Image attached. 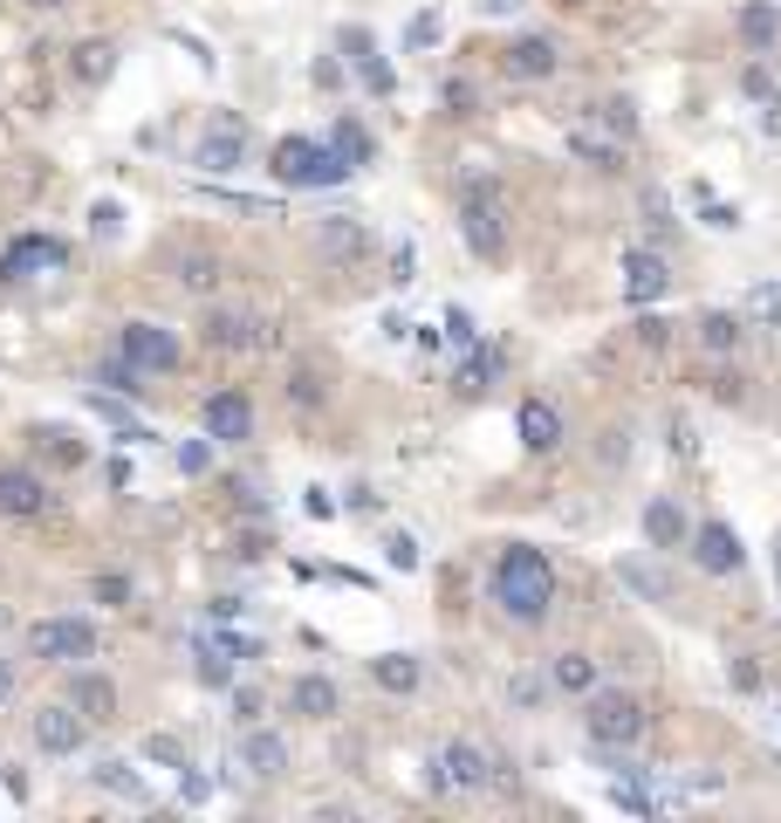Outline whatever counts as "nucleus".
<instances>
[{"mask_svg":"<svg viewBox=\"0 0 781 823\" xmlns=\"http://www.w3.org/2000/svg\"><path fill=\"white\" fill-rule=\"evenodd\" d=\"M521 0H480V14H514Z\"/></svg>","mask_w":781,"mask_h":823,"instance_id":"obj_58","label":"nucleus"},{"mask_svg":"<svg viewBox=\"0 0 781 823\" xmlns=\"http://www.w3.org/2000/svg\"><path fill=\"white\" fill-rule=\"evenodd\" d=\"M206 344L213 350H268L275 323L254 316V309H213V316H206Z\"/></svg>","mask_w":781,"mask_h":823,"instance_id":"obj_11","label":"nucleus"},{"mask_svg":"<svg viewBox=\"0 0 781 823\" xmlns=\"http://www.w3.org/2000/svg\"><path fill=\"white\" fill-rule=\"evenodd\" d=\"M590 111L604 117L617 138H638V103H631V96H604V103H590Z\"/></svg>","mask_w":781,"mask_h":823,"instance_id":"obj_38","label":"nucleus"},{"mask_svg":"<svg viewBox=\"0 0 781 823\" xmlns=\"http://www.w3.org/2000/svg\"><path fill=\"white\" fill-rule=\"evenodd\" d=\"M14 686H21V673H14V659H8V652H0V707H8V700H14Z\"/></svg>","mask_w":781,"mask_h":823,"instance_id":"obj_56","label":"nucleus"},{"mask_svg":"<svg viewBox=\"0 0 781 823\" xmlns=\"http://www.w3.org/2000/svg\"><path fill=\"white\" fill-rule=\"evenodd\" d=\"M329 144H336V159H343L350 172H357V165H371V151H377L371 131H363L357 117H336V124H329Z\"/></svg>","mask_w":781,"mask_h":823,"instance_id":"obj_30","label":"nucleus"},{"mask_svg":"<svg viewBox=\"0 0 781 823\" xmlns=\"http://www.w3.org/2000/svg\"><path fill=\"white\" fill-rule=\"evenodd\" d=\"M48 508V480L28 467H0V514H42Z\"/></svg>","mask_w":781,"mask_h":823,"instance_id":"obj_23","label":"nucleus"},{"mask_svg":"<svg viewBox=\"0 0 781 823\" xmlns=\"http://www.w3.org/2000/svg\"><path fill=\"white\" fill-rule=\"evenodd\" d=\"M117 350H124V357H130V364H138L144 378H159V371H178V357H186V350H178V337H172L165 323H124V329H117Z\"/></svg>","mask_w":781,"mask_h":823,"instance_id":"obj_8","label":"nucleus"},{"mask_svg":"<svg viewBox=\"0 0 781 823\" xmlns=\"http://www.w3.org/2000/svg\"><path fill=\"white\" fill-rule=\"evenodd\" d=\"M172 281L178 289H193V295H206L220 281V254H206V247H178L172 254Z\"/></svg>","mask_w":781,"mask_h":823,"instance_id":"obj_27","label":"nucleus"},{"mask_svg":"<svg viewBox=\"0 0 781 823\" xmlns=\"http://www.w3.org/2000/svg\"><path fill=\"white\" fill-rule=\"evenodd\" d=\"M432 42H439V14H419L405 28V48H432Z\"/></svg>","mask_w":781,"mask_h":823,"instance_id":"obj_49","label":"nucleus"},{"mask_svg":"<svg viewBox=\"0 0 781 823\" xmlns=\"http://www.w3.org/2000/svg\"><path fill=\"white\" fill-rule=\"evenodd\" d=\"M117 227H124V206H117V199H96V206H90V234H96V241H117Z\"/></svg>","mask_w":781,"mask_h":823,"instance_id":"obj_42","label":"nucleus"},{"mask_svg":"<svg viewBox=\"0 0 781 823\" xmlns=\"http://www.w3.org/2000/svg\"><path fill=\"white\" fill-rule=\"evenodd\" d=\"M514 432H521V447H528V453H556L562 447V412L549 398H521Z\"/></svg>","mask_w":781,"mask_h":823,"instance_id":"obj_20","label":"nucleus"},{"mask_svg":"<svg viewBox=\"0 0 781 823\" xmlns=\"http://www.w3.org/2000/svg\"><path fill=\"white\" fill-rule=\"evenodd\" d=\"M268 172L281 178V186H308V193L343 186V178H350V165L336 159V144H329V138H323V144H316V138H281Z\"/></svg>","mask_w":781,"mask_h":823,"instance_id":"obj_3","label":"nucleus"},{"mask_svg":"<svg viewBox=\"0 0 781 823\" xmlns=\"http://www.w3.org/2000/svg\"><path fill=\"white\" fill-rule=\"evenodd\" d=\"M734 28H741V42H747V48H774V35H781V14L768 8V0H747Z\"/></svg>","mask_w":781,"mask_h":823,"instance_id":"obj_32","label":"nucleus"},{"mask_svg":"<svg viewBox=\"0 0 781 823\" xmlns=\"http://www.w3.org/2000/svg\"><path fill=\"white\" fill-rule=\"evenodd\" d=\"M508 193H501V178H493L487 165H474L459 178V241L480 254V262H501L508 254Z\"/></svg>","mask_w":781,"mask_h":823,"instance_id":"obj_2","label":"nucleus"},{"mask_svg":"<svg viewBox=\"0 0 781 823\" xmlns=\"http://www.w3.org/2000/svg\"><path fill=\"white\" fill-rule=\"evenodd\" d=\"M254 432V398L247 392H213L206 398V440L213 447H241Z\"/></svg>","mask_w":781,"mask_h":823,"instance_id":"obj_14","label":"nucleus"},{"mask_svg":"<svg viewBox=\"0 0 781 823\" xmlns=\"http://www.w3.org/2000/svg\"><path fill=\"white\" fill-rule=\"evenodd\" d=\"M69 262V247L62 241H48V234H21L8 254H0V281H28V275H56Z\"/></svg>","mask_w":781,"mask_h":823,"instance_id":"obj_13","label":"nucleus"},{"mask_svg":"<svg viewBox=\"0 0 781 823\" xmlns=\"http://www.w3.org/2000/svg\"><path fill=\"white\" fill-rule=\"evenodd\" d=\"M90 598H96V604H130V577H117V570H110V577H96V583H90Z\"/></svg>","mask_w":781,"mask_h":823,"instance_id":"obj_47","label":"nucleus"},{"mask_svg":"<svg viewBox=\"0 0 781 823\" xmlns=\"http://www.w3.org/2000/svg\"><path fill=\"white\" fill-rule=\"evenodd\" d=\"M583 728H590L596 749H623V755H631L638 741L651 734V714H644V700H631V693H596V686H590Z\"/></svg>","mask_w":781,"mask_h":823,"instance_id":"obj_4","label":"nucleus"},{"mask_svg":"<svg viewBox=\"0 0 781 823\" xmlns=\"http://www.w3.org/2000/svg\"><path fill=\"white\" fill-rule=\"evenodd\" d=\"M316 247H323V262H363L371 254V227L350 213H329V220H316Z\"/></svg>","mask_w":781,"mask_h":823,"instance_id":"obj_18","label":"nucleus"},{"mask_svg":"<svg viewBox=\"0 0 781 823\" xmlns=\"http://www.w3.org/2000/svg\"><path fill=\"white\" fill-rule=\"evenodd\" d=\"M28 652L48 659V665L96 659V625L90 617H42V625H28Z\"/></svg>","mask_w":781,"mask_h":823,"instance_id":"obj_6","label":"nucleus"},{"mask_svg":"<svg viewBox=\"0 0 781 823\" xmlns=\"http://www.w3.org/2000/svg\"><path fill=\"white\" fill-rule=\"evenodd\" d=\"M617 577H623V583H631V590H644V598H651V604H658V598H665V577H658V570H644V563H623V570H617Z\"/></svg>","mask_w":781,"mask_h":823,"instance_id":"obj_43","label":"nucleus"},{"mask_svg":"<svg viewBox=\"0 0 781 823\" xmlns=\"http://www.w3.org/2000/svg\"><path fill=\"white\" fill-rule=\"evenodd\" d=\"M741 90H747L754 103H768V111H774V83H768V76H761V69H747V76H741Z\"/></svg>","mask_w":781,"mask_h":823,"instance_id":"obj_50","label":"nucleus"},{"mask_svg":"<svg viewBox=\"0 0 781 823\" xmlns=\"http://www.w3.org/2000/svg\"><path fill=\"white\" fill-rule=\"evenodd\" d=\"M562 144H569V159H583L590 172H623V151H631V138H617L596 111H583V117H569V131H562Z\"/></svg>","mask_w":781,"mask_h":823,"instance_id":"obj_7","label":"nucleus"},{"mask_svg":"<svg viewBox=\"0 0 781 823\" xmlns=\"http://www.w3.org/2000/svg\"><path fill=\"white\" fill-rule=\"evenodd\" d=\"M233 762H241L254 783H275V776H289V741L275 728H260V720H247L241 741H233Z\"/></svg>","mask_w":781,"mask_h":823,"instance_id":"obj_10","label":"nucleus"},{"mask_svg":"<svg viewBox=\"0 0 781 823\" xmlns=\"http://www.w3.org/2000/svg\"><path fill=\"white\" fill-rule=\"evenodd\" d=\"M692 563H699L707 577H734L741 563H747V549H741V535L726 529V522H699V529H692Z\"/></svg>","mask_w":781,"mask_h":823,"instance_id":"obj_15","label":"nucleus"},{"mask_svg":"<svg viewBox=\"0 0 781 823\" xmlns=\"http://www.w3.org/2000/svg\"><path fill=\"white\" fill-rule=\"evenodd\" d=\"M289 398H295L302 412H316V405L329 398V371H323V364H295V371H289Z\"/></svg>","mask_w":781,"mask_h":823,"instance_id":"obj_34","label":"nucleus"},{"mask_svg":"<svg viewBox=\"0 0 781 823\" xmlns=\"http://www.w3.org/2000/svg\"><path fill=\"white\" fill-rule=\"evenodd\" d=\"M144 762H159V768H186V741H178V734H144Z\"/></svg>","mask_w":781,"mask_h":823,"instance_id":"obj_40","label":"nucleus"},{"mask_svg":"<svg viewBox=\"0 0 781 823\" xmlns=\"http://www.w3.org/2000/svg\"><path fill=\"white\" fill-rule=\"evenodd\" d=\"M96 384H103V392H124V398H138V392H144V371H138V364H130V357L117 350L110 364L96 371Z\"/></svg>","mask_w":781,"mask_h":823,"instance_id":"obj_37","label":"nucleus"},{"mask_svg":"<svg viewBox=\"0 0 781 823\" xmlns=\"http://www.w3.org/2000/svg\"><path fill=\"white\" fill-rule=\"evenodd\" d=\"M384 563H391V570H419V535H384Z\"/></svg>","mask_w":781,"mask_h":823,"instance_id":"obj_41","label":"nucleus"},{"mask_svg":"<svg viewBox=\"0 0 781 823\" xmlns=\"http://www.w3.org/2000/svg\"><path fill=\"white\" fill-rule=\"evenodd\" d=\"M493 604H501L514 625H541V617L556 611V570H549V556L528 549V543H514L493 556Z\"/></svg>","mask_w":781,"mask_h":823,"instance_id":"obj_1","label":"nucleus"},{"mask_svg":"<svg viewBox=\"0 0 781 823\" xmlns=\"http://www.w3.org/2000/svg\"><path fill=\"white\" fill-rule=\"evenodd\" d=\"M508 700H514V707H535V700H541V680H514Z\"/></svg>","mask_w":781,"mask_h":823,"instance_id":"obj_54","label":"nucleus"},{"mask_svg":"<svg viewBox=\"0 0 781 823\" xmlns=\"http://www.w3.org/2000/svg\"><path fill=\"white\" fill-rule=\"evenodd\" d=\"M741 337H747V316H741V309H707V316H699V350L734 357Z\"/></svg>","mask_w":781,"mask_h":823,"instance_id":"obj_24","label":"nucleus"},{"mask_svg":"<svg viewBox=\"0 0 781 823\" xmlns=\"http://www.w3.org/2000/svg\"><path fill=\"white\" fill-rule=\"evenodd\" d=\"M707 227H720V234H726V227H741V206H720V199H707Z\"/></svg>","mask_w":781,"mask_h":823,"instance_id":"obj_52","label":"nucleus"},{"mask_svg":"<svg viewBox=\"0 0 781 823\" xmlns=\"http://www.w3.org/2000/svg\"><path fill=\"white\" fill-rule=\"evenodd\" d=\"M446 344H453V350H466V344H480V323L466 316V309H446Z\"/></svg>","mask_w":781,"mask_h":823,"instance_id":"obj_44","label":"nucleus"},{"mask_svg":"<svg viewBox=\"0 0 781 823\" xmlns=\"http://www.w3.org/2000/svg\"><path fill=\"white\" fill-rule=\"evenodd\" d=\"M289 707H295L302 720H329L336 707H343V693H336V680H323V673H302V680L289 686Z\"/></svg>","mask_w":781,"mask_h":823,"instance_id":"obj_25","label":"nucleus"},{"mask_svg":"<svg viewBox=\"0 0 781 823\" xmlns=\"http://www.w3.org/2000/svg\"><path fill=\"white\" fill-rule=\"evenodd\" d=\"M411 268H419V254H411V247H398V254H391V281H398V289L411 281Z\"/></svg>","mask_w":781,"mask_h":823,"instance_id":"obj_53","label":"nucleus"},{"mask_svg":"<svg viewBox=\"0 0 781 823\" xmlns=\"http://www.w3.org/2000/svg\"><path fill=\"white\" fill-rule=\"evenodd\" d=\"M501 69H508V83H549V76L562 69V56H556L549 35H521V42H508Z\"/></svg>","mask_w":781,"mask_h":823,"instance_id":"obj_16","label":"nucleus"},{"mask_svg":"<svg viewBox=\"0 0 781 823\" xmlns=\"http://www.w3.org/2000/svg\"><path fill=\"white\" fill-rule=\"evenodd\" d=\"M446 111H474V83H466V76H453V83H446Z\"/></svg>","mask_w":781,"mask_h":823,"instance_id":"obj_51","label":"nucleus"},{"mask_svg":"<svg viewBox=\"0 0 781 823\" xmlns=\"http://www.w3.org/2000/svg\"><path fill=\"white\" fill-rule=\"evenodd\" d=\"M493 783V749H480V741H439V755H432V789H459V796H474Z\"/></svg>","mask_w":781,"mask_h":823,"instance_id":"obj_5","label":"nucleus"},{"mask_svg":"<svg viewBox=\"0 0 781 823\" xmlns=\"http://www.w3.org/2000/svg\"><path fill=\"white\" fill-rule=\"evenodd\" d=\"M233 714H241V720H260V693L241 686V693H233Z\"/></svg>","mask_w":781,"mask_h":823,"instance_id":"obj_55","label":"nucleus"},{"mask_svg":"<svg viewBox=\"0 0 781 823\" xmlns=\"http://www.w3.org/2000/svg\"><path fill=\"white\" fill-rule=\"evenodd\" d=\"M220 652H233V659H260V638H247V631H206Z\"/></svg>","mask_w":781,"mask_h":823,"instance_id":"obj_46","label":"nucleus"},{"mask_svg":"<svg viewBox=\"0 0 781 823\" xmlns=\"http://www.w3.org/2000/svg\"><path fill=\"white\" fill-rule=\"evenodd\" d=\"M178 796H186V803H206V796H213V783H206L199 768L186 762V768H178Z\"/></svg>","mask_w":781,"mask_h":823,"instance_id":"obj_48","label":"nucleus"},{"mask_svg":"<svg viewBox=\"0 0 781 823\" xmlns=\"http://www.w3.org/2000/svg\"><path fill=\"white\" fill-rule=\"evenodd\" d=\"M213 467V440H186L178 447V474H206Z\"/></svg>","mask_w":781,"mask_h":823,"instance_id":"obj_45","label":"nucleus"},{"mask_svg":"<svg viewBox=\"0 0 781 823\" xmlns=\"http://www.w3.org/2000/svg\"><path fill=\"white\" fill-rule=\"evenodd\" d=\"M69 700H75V714H83V720H110V714H117V686L103 680V673H75V680H69Z\"/></svg>","mask_w":781,"mask_h":823,"instance_id":"obj_26","label":"nucleus"},{"mask_svg":"<svg viewBox=\"0 0 781 823\" xmlns=\"http://www.w3.org/2000/svg\"><path fill=\"white\" fill-rule=\"evenodd\" d=\"M90 776H96V789H110V796H124V803H151V789H144V776H138V768H130V762H117V755H103V762L90 768Z\"/></svg>","mask_w":781,"mask_h":823,"instance_id":"obj_28","label":"nucleus"},{"mask_svg":"<svg viewBox=\"0 0 781 823\" xmlns=\"http://www.w3.org/2000/svg\"><path fill=\"white\" fill-rule=\"evenodd\" d=\"M110 69H117V48L110 42H83V48H75V83H103Z\"/></svg>","mask_w":781,"mask_h":823,"instance_id":"obj_36","label":"nucleus"},{"mask_svg":"<svg viewBox=\"0 0 781 823\" xmlns=\"http://www.w3.org/2000/svg\"><path fill=\"white\" fill-rule=\"evenodd\" d=\"M501 364H508V350L501 344H466L459 350V364H453V392L459 398H480L493 378H501Z\"/></svg>","mask_w":781,"mask_h":823,"instance_id":"obj_19","label":"nucleus"},{"mask_svg":"<svg viewBox=\"0 0 781 823\" xmlns=\"http://www.w3.org/2000/svg\"><path fill=\"white\" fill-rule=\"evenodd\" d=\"M343 56H350V69L363 76V90H371V96H391V90H398V76H391V62L377 56L371 28H343Z\"/></svg>","mask_w":781,"mask_h":823,"instance_id":"obj_21","label":"nucleus"},{"mask_svg":"<svg viewBox=\"0 0 781 823\" xmlns=\"http://www.w3.org/2000/svg\"><path fill=\"white\" fill-rule=\"evenodd\" d=\"M371 680L384 693H419V659H411V652H377L371 659Z\"/></svg>","mask_w":781,"mask_h":823,"instance_id":"obj_29","label":"nucleus"},{"mask_svg":"<svg viewBox=\"0 0 781 823\" xmlns=\"http://www.w3.org/2000/svg\"><path fill=\"white\" fill-rule=\"evenodd\" d=\"M741 316H747V323L781 329V281H754V289L741 295Z\"/></svg>","mask_w":781,"mask_h":823,"instance_id":"obj_33","label":"nucleus"},{"mask_svg":"<svg viewBox=\"0 0 781 823\" xmlns=\"http://www.w3.org/2000/svg\"><path fill=\"white\" fill-rule=\"evenodd\" d=\"M734 686H741V693H754V686H761V673H754V659H734Z\"/></svg>","mask_w":781,"mask_h":823,"instance_id":"obj_57","label":"nucleus"},{"mask_svg":"<svg viewBox=\"0 0 781 823\" xmlns=\"http://www.w3.org/2000/svg\"><path fill=\"white\" fill-rule=\"evenodd\" d=\"M28 734H35V749H42V755H83L90 720L75 714V700H48V707H35Z\"/></svg>","mask_w":781,"mask_h":823,"instance_id":"obj_9","label":"nucleus"},{"mask_svg":"<svg viewBox=\"0 0 781 823\" xmlns=\"http://www.w3.org/2000/svg\"><path fill=\"white\" fill-rule=\"evenodd\" d=\"M665 289H672V275H665L658 254H651V247H623V302H631V309H651Z\"/></svg>","mask_w":781,"mask_h":823,"instance_id":"obj_17","label":"nucleus"},{"mask_svg":"<svg viewBox=\"0 0 781 823\" xmlns=\"http://www.w3.org/2000/svg\"><path fill=\"white\" fill-rule=\"evenodd\" d=\"M644 543H651V549L692 543V522H686V508L672 501V495H651V501H644Z\"/></svg>","mask_w":781,"mask_h":823,"instance_id":"obj_22","label":"nucleus"},{"mask_svg":"<svg viewBox=\"0 0 781 823\" xmlns=\"http://www.w3.org/2000/svg\"><path fill=\"white\" fill-rule=\"evenodd\" d=\"M35 447H42V453H56L62 467H75V460H83V440H75V432H62V426H42V432H35Z\"/></svg>","mask_w":781,"mask_h":823,"instance_id":"obj_39","label":"nucleus"},{"mask_svg":"<svg viewBox=\"0 0 781 823\" xmlns=\"http://www.w3.org/2000/svg\"><path fill=\"white\" fill-rule=\"evenodd\" d=\"M193 165H199V172H241V165H247V124L233 117V111H220V117H213V131L199 138Z\"/></svg>","mask_w":781,"mask_h":823,"instance_id":"obj_12","label":"nucleus"},{"mask_svg":"<svg viewBox=\"0 0 781 823\" xmlns=\"http://www.w3.org/2000/svg\"><path fill=\"white\" fill-rule=\"evenodd\" d=\"M549 686H556V693H590V686H596V659H590V652H556Z\"/></svg>","mask_w":781,"mask_h":823,"instance_id":"obj_31","label":"nucleus"},{"mask_svg":"<svg viewBox=\"0 0 781 823\" xmlns=\"http://www.w3.org/2000/svg\"><path fill=\"white\" fill-rule=\"evenodd\" d=\"M193 652H199V680H206V686H233V652H220L206 631L193 638Z\"/></svg>","mask_w":781,"mask_h":823,"instance_id":"obj_35","label":"nucleus"}]
</instances>
